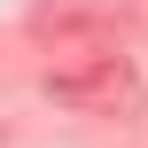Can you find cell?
<instances>
[{
    "mask_svg": "<svg viewBox=\"0 0 148 148\" xmlns=\"http://www.w3.org/2000/svg\"><path fill=\"white\" fill-rule=\"evenodd\" d=\"M47 94L55 101H70V109H94V117H117V109H133V62L125 55H78V62H55L47 70Z\"/></svg>",
    "mask_w": 148,
    "mask_h": 148,
    "instance_id": "obj_1",
    "label": "cell"
}]
</instances>
